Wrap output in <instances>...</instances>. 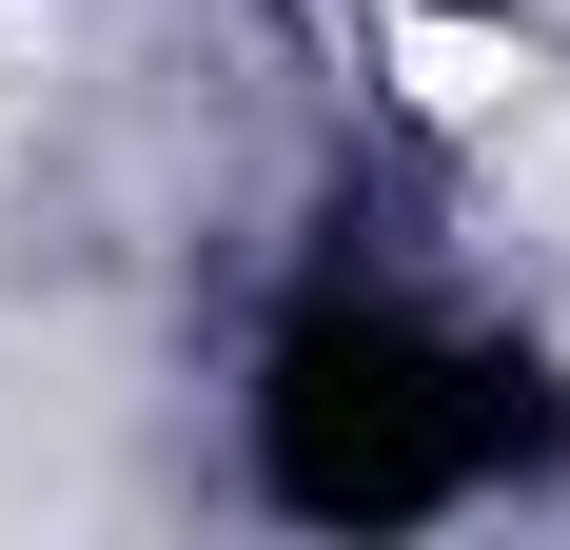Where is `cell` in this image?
<instances>
[{
  "label": "cell",
  "mask_w": 570,
  "mask_h": 550,
  "mask_svg": "<svg viewBox=\"0 0 570 550\" xmlns=\"http://www.w3.org/2000/svg\"><path fill=\"white\" fill-rule=\"evenodd\" d=\"M256 472L315 531H413V511H453V492L512 472V374L472 334L394 315V295H315L256 354Z\"/></svg>",
  "instance_id": "6da1fadb"
}]
</instances>
